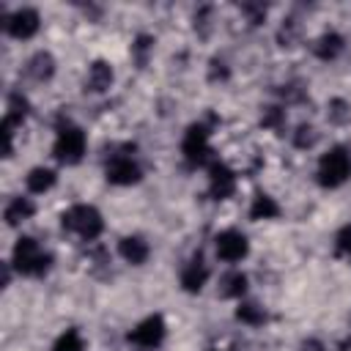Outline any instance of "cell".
<instances>
[{"mask_svg":"<svg viewBox=\"0 0 351 351\" xmlns=\"http://www.w3.org/2000/svg\"><path fill=\"white\" fill-rule=\"evenodd\" d=\"M107 178L112 184H134V181H140V167L129 156H115L107 165Z\"/></svg>","mask_w":351,"mask_h":351,"instance_id":"10","label":"cell"},{"mask_svg":"<svg viewBox=\"0 0 351 351\" xmlns=\"http://www.w3.org/2000/svg\"><path fill=\"white\" fill-rule=\"evenodd\" d=\"M206 266H203V261H200V255H195L189 263H186V269L181 271V285L186 288V291H200L203 288V282H206Z\"/></svg>","mask_w":351,"mask_h":351,"instance_id":"11","label":"cell"},{"mask_svg":"<svg viewBox=\"0 0 351 351\" xmlns=\"http://www.w3.org/2000/svg\"><path fill=\"white\" fill-rule=\"evenodd\" d=\"M250 214H252V219H271V217L280 214V206L274 203V197L258 195L255 203H252V208H250Z\"/></svg>","mask_w":351,"mask_h":351,"instance_id":"16","label":"cell"},{"mask_svg":"<svg viewBox=\"0 0 351 351\" xmlns=\"http://www.w3.org/2000/svg\"><path fill=\"white\" fill-rule=\"evenodd\" d=\"M55 184V173L49 170V167H33L30 173H27V189L30 192H47L49 186Z\"/></svg>","mask_w":351,"mask_h":351,"instance_id":"14","label":"cell"},{"mask_svg":"<svg viewBox=\"0 0 351 351\" xmlns=\"http://www.w3.org/2000/svg\"><path fill=\"white\" fill-rule=\"evenodd\" d=\"M85 154V134L80 126H63L58 132V140H55V156L66 165H74L80 162Z\"/></svg>","mask_w":351,"mask_h":351,"instance_id":"4","label":"cell"},{"mask_svg":"<svg viewBox=\"0 0 351 351\" xmlns=\"http://www.w3.org/2000/svg\"><path fill=\"white\" fill-rule=\"evenodd\" d=\"M55 351H82V337H80V332H74V329L63 332V335L58 337V343H55Z\"/></svg>","mask_w":351,"mask_h":351,"instance_id":"19","label":"cell"},{"mask_svg":"<svg viewBox=\"0 0 351 351\" xmlns=\"http://www.w3.org/2000/svg\"><path fill=\"white\" fill-rule=\"evenodd\" d=\"M8 25V33L16 36V38H30L36 30H38V14L33 8H22L16 14H11V19L5 22Z\"/></svg>","mask_w":351,"mask_h":351,"instance_id":"9","label":"cell"},{"mask_svg":"<svg viewBox=\"0 0 351 351\" xmlns=\"http://www.w3.org/2000/svg\"><path fill=\"white\" fill-rule=\"evenodd\" d=\"M208 173H211V176H208V178H211V195H214L217 200L230 197L233 189H236V176H233L225 165H219V162H214Z\"/></svg>","mask_w":351,"mask_h":351,"instance_id":"8","label":"cell"},{"mask_svg":"<svg viewBox=\"0 0 351 351\" xmlns=\"http://www.w3.org/2000/svg\"><path fill=\"white\" fill-rule=\"evenodd\" d=\"M217 255L228 263H236L247 255V239L239 230H225L217 236Z\"/></svg>","mask_w":351,"mask_h":351,"instance_id":"7","label":"cell"},{"mask_svg":"<svg viewBox=\"0 0 351 351\" xmlns=\"http://www.w3.org/2000/svg\"><path fill=\"white\" fill-rule=\"evenodd\" d=\"M162 337H165V321H162L159 315H148L140 326H134V329L129 332V340L137 343V346H143V348L159 346Z\"/></svg>","mask_w":351,"mask_h":351,"instance_id":"6","label":"cell"},{"mask_svg":"<svg viewBox=\"0 0 351 351\" xmlns=\"http://www.w3.org/2000/svg\"><path fill=\"white\" fill-rule=\"evenodd\" d=\"M340 49H343V38H340L337 33H326V36H321V41H318V47H315L318 58H324V60L335 58Z\"/></svg>","mask_w":351,"mask_h":351,"instance_id":"17","label":"cell"},{"mask_svg":"<svg viewBox=\"0 0 351 351\" xmlns=\"http://www.w3.org/2000/svg\"><path fill=\"white\" fill-rule=\"evenodd\" d=\"M30 71H33V77L47 80V77L52 74V58H49L47 52H38V55L33 58V63H30Z\"/></svg>","mask_w":351,"mask_h":351,"instance_id":"20","label":"cell"},{"mask_svg":"<svg viewBox=\"0 0 351 351\" xmlns=\"http://www.w3.org/2000/svg\"><path fill=\"white\" fill-rule=\"evenodd\" d=\"M121 255L129 261V263H143L145 258H148V244L143 241V239H137V236H126V239H121Z\"/></svg>","mask_w":351,"mask_h":351,"instance_id":"13","label":"cell"},{"mask_svg":"<svg viewBox=\"0 0 351 351\" xmlns=\"http://www.w3.org/2000/svg\"><path fill=\"white\" fill-rule=\"evenodd\" d=\"M236 315H239L241 321H247V324H261V321L266 318L258 304H241V307L236 310Z\"/></svg>","mask_w":351,"mask_h":351,"instance_id":"21","label":"cell"},{"mask_svg":"<svg viewBox=\"0 0 351 351\" xmlns=\"http://www.w3.org/2000/svg\"><path fill=\"white\" fill-rule=\"evenodd\" d=\"M88 88L90 90H96V93H101V90H107L110 88V82H112V69L104 63V60H96L90 69H88Z\"/></svg>","mask_w":351,"mask_h":351,"instance_id":"12","label":"cell"},{"mask_svg":"<svg viewBox=\"0 0 351 351\" xmlns=\"http://www.w3.org/2000/svg\"><path fill=\"white\" fill-rule=\"evenodd\" d=\"M348 170H351V159H348V154H346L343 148H332V151H326V154L321 156V165H318V181H321L324 186H340V184L346 181Z\"/></svg>","mask_w":351,"mask_h":351,"instance_id":"3","label":"cell"},{"mask_svg":"<svg viewBox=\"0 0 351 351\" xmlns=\"http://www.w3.org/2000/svg\"><path fill=\"white\" fill-rule=\"evenodd\" d=\"M14 266L22 274H44L49 269V255H44L30 236H22L14 247Z\"/></svg>","mask_w":351,"mask_h":351,"instance_id":"2","label":"cell"},{"mask_svg":"<svg viewBox=\"0 0 351 351\" xmlns=\"http://www.w3.org/2000/svg\"><path fill=\"white\" fill-rule=\"evenodd\" d=\"M211 148H208V132L206 126H189L186 137H184V156L189 159V165H203L208 159Z\"/></svg>","mask_w":351,"mask_h":351,"instance_id":"5","label":"cell"},{"mask_svg":"<svg viewBox=\"0 0 351 351\" xmlns=\"http://www.w3.org/2000/svg\"><path fill=\"white\" fill-rule=\"evenodd\" d=\"M63 228L80 233L82 239H96L101 233V214L93 206H71L63 214Z\"/></svg>","mask_w":351,"mask_h":351,"instance_id":"1","label":"cell"},{"mask_svg":"<svg viewBox=\"0 0 351 351\" xmlns=\"http://www.w3.org/2000/svg\"><path fill=\"white\" fill-rule=\"evenodd\" d=\"M222 296H241L244 291H247V277L241 274V271H233V274H228L225 280H222Z\"/></svg>","mask_w":351,"mask_h":351,"instance_id":"18","label":"cell"},{"mask_svg":"<svg viewBox=\"0 0 351 351\" xmlns=\"http://www.w3.org/2000/svg\"><path fill=\"white\" fill-rule=\"evenodd\" d=\"M337 250L340 252H351V225H346L337 236Z\"/></svg>","mask_w":351,"mask_h":351,"instance_id":"22","label":"cell"},{"mask_svg":"<svg viewBox=\"0 0 351 351\" xmlns=\"http://www.w3.org/2000/svg\"><path fill=\"white\" fill-rule=\"evenodd\" d=\"M33 214V203L27 197H14L8 206H5V222L8 225H19L22 219H27Z\"/></svg>","mask_w":351,"mask_h":351,"instance_id":"15","label":"cell"}]
</instances>
